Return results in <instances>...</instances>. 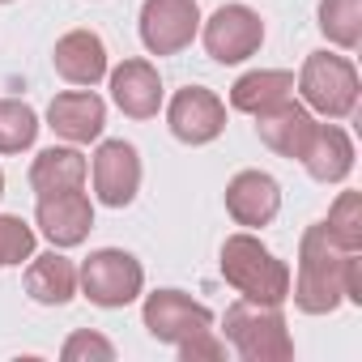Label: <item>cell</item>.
Instances as JSON below:
<instances>
[{
  "label": "cell",
  "instance_id": "8",
  "mask_svg": "<svg viewBox=\"0 0 362 362\" xmlns=\"http://www.w3.org/2000/svg\"><path fill=\"white\" fill-rule=\"evenodd\" d=\"M141 153L132 141H103L98 136V149H94V162H90V184H94V201L107 205V209H128L141 192Z\"/></svg>",
  "mask_w": 362,
  "mask_h": 362
},
{
  "label": "cell",
  "instance_id": "19",
  "mask_svg": "<svg viewBox=\"0 0 362 362\" xmlns=\"http://www.w3.org/2000/svg\"><path fill=\"white\" fill-rule=\"evenodd\" d=\"M354 158L358 153H354L349 132L332 119V124H315V136L303 153V166L315 184H345L349 170H354Z\"/></svg>",
  "mask_w": 362,
  "mask_h": 362
},
{
  "label": "cell",
  "instance_id": "27",
  "mask_svg": "<svg viewBox=\"0 0 362 362\" xmlns=\"http://www.w3.org/2000/svg\"><path fill=\"white\" fill-rule=\"evenodd\" d=\"M345 303L362 307V256L358 252H349L345 260Z\"/></svg>",
  "mask_w": 362,
  "mask_h": 362
},
{
  "label": "cell",
  "instance_id": "1",
  "mask_svg": "<svg viewBox=\"0 0 362 362\" xmlns=\"http://www.w3.org/2000/svg\"><path fill=\"white\" fill-rule=\"evenodd\" d=\"M345 260L349 252L311 222L298 239V273H290V298L303 315H332L345 303Z\"/></svg>",
  "mask_w": 362,
  "mask_h": 362
},
{
  "label": "cell",
  "instance_id": "15",
  "mask_svg": "<svg viewBox=\"0 0 362 362\" xmlns=\"http://www.w3.org/2000/svg\"><path fill=\"white\" fill-rule=\"evenodd\" d=\"M252 119H256V136H260L277 158L303 162V153H307V145H311V136H315V115H311L298 98H286V103H277V107H269V111H260V115H252Z\"/></svg>",
  "mask_w": 362,
  "mask_h": 362
},
{
  "label": "cell",
  "instance_id": "25",
  "mask_svg": "<svg viewBox=\"0 0 362 362\" xmlns=\"http://www.w3.org/2000/svg\"><path fill=\"white\" fill-rule=\"evenodd\" d=\"M60 358H64V362H111V358H115V345H111L103 332L77 328V332L60 345Z\"/></svg>",
  "mask_w": 362,
  "mask_h": 362
},
{
  "label": "cell",
  "instance_id": "20",
  "mask_svg": "<svg viewBox=\"0 0 362 362\" xmlns=\"http://www.w3.org/2000/svg\"><path fill=\"white\" fill-rule=\"evenodd\" d=\"M294 94V73L290 69H252L230 86V107L243 115H260Z\"/></svg>",
  "mask_w": 362,
  "mask_h": 362
},
{
  "label": "cell",
  "instance_id": "5",
  "mask_svg": "<svg viewBox=\"0 0 362 362\" xmlns=\"http://www.w3.org/2000/svg\"><path fill=\"white\" fill-rule=\"evenodd\" d=\"M77 294H86L103 311H119L145 294V269L124 247H98L77 269Z\"/></svg>",
  "mask_w": 362,
  "mask_h": 362
},
{
  "label": "cell",
  "instance_id": "2",
  "mask_svg": "<svg viewBox=\"0 0 362 362\" xmlns=\"http://www.w3.org/2000/svg\"><path fill=\"white\" fill-rule=\"evenodd\" d=\"M226 286L247 298V303H269V307H281L290 298V264L264 247L252 230H239V235H226L222 243V260H218Z\"/></svg>",
  "mask_w": 362,
  "mask_h": 362
},
{
  "label": "cell",
  "instance_id": "23",
  "mask_svg": "<svg viewBox=\"0 0 362 362\" xmlns=\"http://www.w3.org/2000/svg\"><path fill=\"white\" fill-rule=\"evenodd\" d=\"M324 230L345 252H362V192H337V201L328 205Z\"/></svg>",
  "mask_w": 362,
  "mask_h": 362
},
{
  "label": "cell",
  "instance_id": "22",
  "mask_svg": "<svg viewBox=\"0 0 362 362\" xmlns=\"http://www.w3.org/2000/svg\"><path fill=\"white\" fill-rule=\"evenodd\" d=\"M39 111L22 98H0V153H22L39 141Z\"/></svg>",
  "mask_w": 362,
  "mask_h": 362
},
{
  "label": "cell",
  "instance_id": "21",
  "mask_svg": "<svg viewBox=\"0 0 362 362\" xmlns=\"http://www.w3.org/2000/svg\"><path fill=\"white\" fill-rule=\"evenodd\" d=\"M320 35L341 47L354 52L362 43V0H320Z\"/></svg>",
  "mask_w": 362,
  "mask_h": 362
},
{
  "label": "cell",
  "instance_id": "14",
  "mask_svg": "<svg viewBox=\"0 0 362 362\" xmlns=\"http://www.w3.org/2000/svg\"><path fill=\"white\" fill-rule=\"evenodd\" d=\"M226 214L243 230H260L281 214V184L269 170H239L226 184Z\"/></svg>",
  "mask_w": 362,
  "mask_h": 362
},
{
  "label": "cell",
  "instance_id": "24",
  "mask_svg": "<svg viewBox=\"0 0 362 362\" xmlns=\"http://www.w3.org/2000/svg\"><path fill=\"white\" fill-rule=\"evenodd\" d=\"M35 243H39V230L30 222H22L18 214H0V269L26 264L35 256Z\"/></svg>",
  "mask_w": 362,
  "mask_h": 362
},
{
  "label": "cell",
  "instance_id": "29",
  "mask_svg": "<svg viewBox=\"0 0 362 362\" xmlns=\"http://www.w3.org/2000/svg\"><path fill=\"white\" fill-rule=\"evenodd\" d=\"M0 5H13V0H0Z\"/></svg>",
  "mask_w": 362,
  "mask_h": 362
},
{
  "label": "cell",
  "instance_id": "10",
  "mask_svg": "<svg viewBox=\"0 0 362 362\" xmlns=\"http://www.w3.org/2000/svg\"><path fill=\"white\" fill-rule=\"evenodd\" d=\"M166 128L184 145H214L226 132V103L205 86H184L166 103Z\"/></svg>",
  "mask_w": 362,
  "mask_h": 362
},
{
  "label": "cell",
  "instance_id": "16",
  "mask_svg": "<svg viewBox=\"0 0 362 362\" xmlns=\"http://www.w3.org/2000/svg\"><path fill=\"white\" fill-rule=\"evenodd\" d=\"M52 69L69 81V86H86L94 90L103 77H107V43L98 30H69L56 39L52 47Z\"/></svg>",
  "mask_w": 362,
  "mask_h": 362
},
{
  "label": "cell",
  "instance_id": "17",
  "mask_svg": "<svg viewBox=\"0 0 362 362\" xmlns=\"http://www.w3.org/2000/svg\"><path fill=\"white\" fill-rule=\"evenodd\" d=\"M22 286H26V294H30L39 307H64V303L77 298V264H73L60 247H52V252L26 260Z\"/></svg>",
  "mask_w": 362,
  "mask_h": 362
},
{
  "label": "cell",
  "instance_id": "26",
  "mask_svg": "<svg viewBox=\"0 0 362 362\" xmlns=\"http://www.w3.org/2000/svg\"><path fill=\"white\" fill-rule=\"evenodd\" d=\"M179 349V358L184 362H222L226 358V341L209 328V332H201V337H192V341H184V345H175Z\"/></svg>",
  "mask_w": 362,
  "mask_h": 362
},
{
  "label": "cell",
  "instance_id": "28",
  "mask_svg": "<svg viewBox=\"0 0 362 362\" xmlns=\"http://www.w3.org/2000/svg\"><path fill=\"white\" fill-rule=\"evenodd\" d=\"M0 197H5V170H0Z\"/></svg>",
  "mask_w": 362,
  "mask_h": 362
},
{
  "label": "cell",
  "instance_id": "4",
  "mask_svg": "<svg viewBox=\"0 0 362 362\" xmlns=\"http://www.w3.org/2000/svg\"><path fill=\"white\" fill-rule=\"evenodd\" d=\"M222 328H226L230 349L243 362H290L294 358V337L286 328L281 307L235 298L222 315Z\"/></svg>",
  "mask_w": 362,
  "mask_h": 362
},
{
  "label": "cell",
  "instance_id": "9",
  "mask_svg": "<svg viewBox=\"0 0 362 362\" xmlns=\"http://www.w3.org/2000/svg\"><path fill=\"white\" fill-rule=\"evenodd\" d=\"M201 43L209 52V60H218V64H243V60H252L264 47V22L247 5H222L201 26Z\"/></svg>",
  "mask_w": 362,
  "mask_h": 362
},
{
  "label": "cell",
  "instance_id": "11",
  "mask_svg": "<svg viewBox=\"0 0 362 362\" xmlns=\"http://www.w3.org/2000/svg\"><path fill=\"white\" fill-rule=\"evenodd\" d=\"M35 230L52 247H60V252L81 247L90 239V230H94V201L81 188L77 192H56V197H39V205H35Z\"/></svg>",
  "mask_w": 362,
  "mask_h": 362
},
{
  "label": "cell",
  "instance_id": "13",
  "mask_svg": "<svg viewBox=\"0 0 362 362\" xmlns=\"http://www.w3.org/2000/svg\"><path fill=\"white\" fill-rule=\"evenodd\" d=\"M47 128H52L64 145H90V141H98L103 128H107V103H103L94 90H86V86L64 90V94H56V98L47 103Z\"/></svg>",
  "mask_w": 362,
  "mask_h": 362
},
{
  "label": "cell",
  "instance_id": "18",
  "mask_svg": "<svg viewBox=\"0 0 362 362\" xmlns=\"http://www.w3.org/2000/svg\"><path fill=\"white\" fill-rule=\"evenodd\" d=\"M30 192L35 197H56V192H77L90 179V162L77 145H52L30 162Z\"/></svg>",
  "mask_w": 362,
  "mask_h": 362
},
{
  "label": "cell",
  "instance_id": "12",
  "mask_svg": "<svg viewBox=\"0 0 362 362\" xmlns=\"http://www.w3.org/2000/svg\"><path fill=\"white\" fill-rule=\"evenodd\" d=\"M107 90H111V103L128 115V119H153L162 111V73L145 60V56H132V60H119L115 69H107Z\"/></svg>",
  "mask_w": 362,
  "mask_h": 362
},
{
  "label": "cell",
  "instance_id": "3",
  "mask_svg": "<svg viewBox=\"0 0 362 362\" xmlns=\"http://www.w3.org/2000/svg\"><path fill=\"white\" fill-rule=\"evenodd\" d=\"M294 90L303 98V107L311 115H324V119H349L358 111V94H362V81H358V69L349 56H337V52H311L294 77Z\"/></svg>",
  "mask_w": 362,
  "mask_h": 362
},
{
  "label": "cell",
  "instance_id": "7",
  "mask_svg": "<svg viewBox=\"0 0 362 362\" xmlns=\"http://www.w3.org/2000/svg\"><path fill=\"white\" fill-rule=\"evenodd\" d=\"M136 35L149 56H179L201 35V5L197 0H145Z\"/></svg>",
  "mask_w": 362,
  "mask_h": 362
},
{
  "label": "cell",
  "instance_id": "6",
  "mask_svg": "<svg viewBox=\"0 0 362 362\" xmlns=\"http://www.w3.org/2000/svg\"><path fill=\"white\" fill-rule=\"evenodd\" d=\"M141 324H145V332H149L153 341H162V345H184V341H192V337H201V332L214 328V311H209L205 303H197L192 294L166 286V290L145 294V303H141Z\"/></svg>",
  "mask_w": 362,
  "mask_h": 362
}]
</instances>
